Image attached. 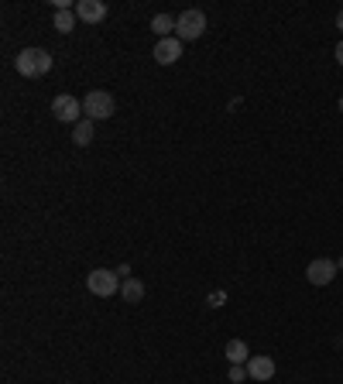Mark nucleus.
<instances>
[{
  "mask_svg": "<svg viewBox=\"0 0 343 384\" xmlns=\"http://www.w3.org/2000/svg\"><path fill=\"white\" fill-rule=\"evenodd\" d=\"M223 353H227V361H230V364H248V361H250L248 343H244V340H230Z\"/></svg>",
  "mask_w": 343,
  "mask_h": 384,
  "instance_id": "nucleus-10",
  "label": "nucleus"
},
{
  "mask_svg": "<svg viewBox=\"0 0 343 384\" xmlns=\"http://www.w3.org/2000/svg\"><path fill=\"white\" fill-rule=\"evenodd\" d=\"M337 28L343 31V7H340V14H337Z\"/></svg>",
  "mask_w": 343,
  "mask_h": 384,
  "instance_id": "nucleus-18",
  "label": "nucleus"
},
{
  "mask_svg": "<svg viewBox=\"0 0 343 384\" xmlns=\"http://www.w3.org/2000/svg\"><path fill=\"white\" fill-rule=\"evenodd\" d=\"M337 62H340V65H343V41H340V45H337Z\"/></svg>",
  "mask_w": 343,
  "mask_h": 384,
  "instance_id": "nucleus-17",
  "label": "nucleus"
},
{
  "mask_svg": "<svg viewBox=\"0 0 343 384\" xmlns=\"http://www.w3.org/2000/svg\"><path fill=\"white\" fill-rule=\"evenodd\" d=\"M203 31H206V14L203 11H186V14H179L175 18V38L182 41H196V38H203Z\"/></svg>",
  "mask_w": 343,
  "mask_h": 384,
  "instance_id": "nucleus-2",
  "label": "nucleus"
},
{
  "mask_svg": "<svg viewBox=\"0 0 343 384\" xmlns=\"http://www.w3.org/2000/svg\"><path fill=\"white\" fill-rule=\"evenodd\" d=\"M340 114H343V96H340Z\"/></svg>",
  "mask_w": 343,
  "mask_h": 384,
  "instance_id": "nucleus-20",
  "label": "nucleus"
},
{
  "mask_svg": "<svg viewBox=\"0 0 343 384\" xmlns=\"http://www.w3.org/2000/svg\"><path fill=\"white\" fill-rule=\"evenodd\" d=\"M93 124H96V120H90V117H83V120L76 124V134H73L76 148H86V144L93 141Z\"/></svg>",
  "mask_w": 343,
  "mask_h": 384,
  "instance_id": "nucleus-12",
  "label": "nucleus"
},
{
  "mask_svg": "<svg viewBox=\"0 0 343 384\" xmlns=\"http://www.w3.org/2000/svg\"><path fill=\"white\" fill-rule=\"evenodd\" d=\"M337 261H329V257H316L309 268H305V278H309V285H316V288H323L329 285L333 278H337Z\"/></svg>",
  "mask_w": 343,
  "mask_h": 384,
  "instance_id": "nucleus-6",
  "label": "nucleus"
},
{
  "mask_svg": "<svg viewBox=\"0 0 343 384\" xmlns=\"http://www.w3.org/2000/svg\"><path fill=\"white\" fill-rule=\"evenodd\" d=\"M179 55H182V41L175 38H158V45H154V62L158 65H172V62H179Z\"/></svg>",
  "mask_w": 343,
  "mask_h": 384,
  "instance_id": "nucleus-7",
  "label": "nucleus"
},
{
  "mask_svg": "<svg viewBox=\"0 0 343 384\" xmlns=\"http://www.w3.org/2000/svg\"><path fill=\"white\" fill-rule=\"evenodd\" d=\"M52 117L62 120V124H79V117H83V103H79L76 96L58 93L56 100H52Z\"/></svg>",
  "mask_w": 343,
  "mask_h": 384,
  "instance_id": "nucleus-5",
  "label": "nucleus"
},
{
  "mask_svg": "<svg viewBox=\"0 0 343 384\" xmlns=\"http://www.w3.org/2000/svg\"><path fill=\"white\" fill-rule=\"evenodd\" d=\"M114 96L107 93V90H93V93H86L83 100V114L90 117V120H110L114 117Z\"/></svg>",
  "mask_w": 343,
  "mask_h": 384,
  "instance_id": "nucleus-3",
  "label": "nucleus"
},
{
  "mask_svg": "<svg viewBox=\"0 0 343 384\" xmlns=\"http://www.w3.org/2000/svg\"><path fill=\"white\" fill-rule=\"evenodd\" d=\"M248 381V367L244 364H230V384H244Z\"/></svg>",
  "mask_w": 343,
  "mask_h": 384,
  "instance_id": "nucleus-15",
  "label": "nucleus"
},
{
  "mask_svg": "<svg viewBox=\"0 0 343 384\" xmlns=\"http://www.w3.org/2000/svg\"><path fill=\"white\" fill-rule=\"evenodd\" d=\"M86 288L93 295H100V299H110V295L120 292V274L117 271H107V268H96L86 274Z\"/></svg>",
  "mask_w": 343,
  "mask_h": 384,
  "instance_id": "nucleus-4",
  "label": "nucleus"
},
{
  "mask_svg": "<svg viewBox=\"0 0 343 384\" xmlns=\"http://www.w3.org/2000/svg\"><path fill=\"white\" fill-rule=\"evenodd\" d=\"M14 69L24 79H38L52 69V55L45 48H21V55L14 58Z\"/></svg>",
  "mask_w": 343,
  "mask_h": 384,
  "instance_id": "nucleus-1",
  "label": "nucleus"
},
{
  "mask_svg": "<svg viewBox=\"0 0 343 384\" xmlns=\"http://www.w3.org/2000/svg\"><path fill=\"white\" fill-rule=\"evenodd\" d=\"M120 295H124V302H141L144 299V282H137V278H127L124 285H120Z\"/></svg>",
  "mask_w": 343,
  "mask_h": 384,
  "instance_id": "nucleus-11",
  "label": "nucleus"
},
{
  "mask_svg": "<svg viewBox=\"0 0 343 384\" xmlns=\"http://www.w3.org/2000/svg\"><path fill=\"white\" fill-rule=\"evenodd\" d=\"M248 378L250 381H261V384H268L271 378H275V361L271 357H250L248 361Z\"/></svg>",
  "mask_w": 343,
  "mask_h": 384,
  "instance_id": "nucleus-9",
  "label": "nucleus"
},
{
  "mask_svg": "<svg viewBox=\"0 0 343 384\" xmlns=\"http://www.w3.org/2000/svg\"><path fill=\"white\" fill-rule=\"evenodd\" d=\"M73 28H76V14H73V11H56V31L69 35Z\"/></svg>",
  "mask_w": 343,
  "mask_h": 384,
  "instance_id": "nucleus-14",
  "label": "nucleus"
},
{
  "mask_svg": "<svg viewBox=\"0 0 343 384\" xmlns=\"http://www.w3.org/2000/svg\"><path fill=\"white\" fill-rule=\"evenodd\" d=\"M152 31L158 35V38H172V31H175V18H169V14H154Z\"/></svg>",
  "mask_w": 343,
  "mask_h": 384,
  "instance_id": "nucleus-13",
  "label": "nucleus"
},
{
  "mask_svg": "<svg viewBox=\"0 0 343 384\" xmlns=\"http://www.w3.org/2000/svg\"><path fill=\"white\" fill-rule=\"evenodd\" d=\"M223 299H227V295H223V292H216V295H210V306H223Z\"/></svg>",
  "mask_w": 343,
  "mask_h": 384,
  "instance_id": "nucleus-16",
  "label": "nucleus"
},
{
  "mask_svg": "<svg viewBox=\"0 0 343 384\" xmlns=\"http://www.w3.org/2000/svg\"><path fill=\"white\" fill-rule=\"evenodd\" d=\"M76 18L86 24H100L107 18V4L103 0H76Z\"/></svg>",
  "mask_w": 343,
  "mask_h": 384,
  "instance_id": "nucleus-8",
  "label": "nucleus"
},
{
  "mask_svg": "<svg viewBox=\"0 0 343 384\" xmlns=\"http://www.w3.org/2000/svg\"><path fill=\"white\" fill-rule=\"evenodd\" d=\"M337 268H343V257H340V261H337Z\"/></svg>",
  "mask_w": 343,
  "mask_h": 384,
  "instance_id": "nucleus-19",
  "label": "nucleus"
}]
</instances>
